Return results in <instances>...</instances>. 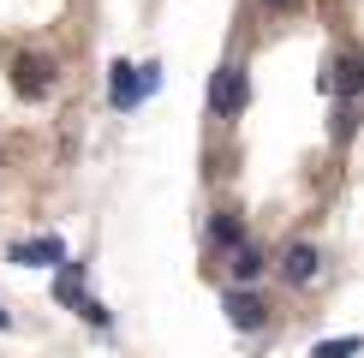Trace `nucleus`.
I'll return each instance as SVG.
<instances>
[{"label":"nucleus","mask_w":364,"mask_h":358,"mask_svg":"<svg viewBox=\"0 0 364 358\" xmlns=\"http://www.w3.org/2000/svg\"><path fill=\"white\" fill-rule=\"evenodd\" d=\"M335 138H341V143L353 138V102H341V114H335Z\"/></svg>","instance_id":"12"},{"label":"nucleus","mask_w":364,"mask_h":358,"mask_svg":"<svg viewBox=\"0 0 364 358\" xmlns=\"http://www.w3.org/2000/svg\"><path fill=\"white\" fill-rule=\"evenodd\" d=\"M54 298H60V305H78V298H84V263L60 257V281H54Z\"/></svg>","instance_id":"8"},{"label":"nucleus","mask_w":364,"mask_h":358,"mask_svg":"<svg viewBox=\"0 0 364 358\" xmlns=\"http://www.w3.org/2000/svg\"><path fill=\"white\" fill-rule=\"evenodd\" d=\"M48 84H54V66L42 54H18V60H12V90H18L24 102H42Z\"/></svg>","instance_id":"3"},{"label":"nucleus","mask_w":364,"mask_h":358,"mask_svg":"<svg viewBox=\"0 0 364 358\" xmlns=\"http://www.w3.org/2000/svg\"><path fill=\"white\" fill-rule=\"evenodd\" d=\"M209 233H215V245H221V251H227V245H239V239H245V227H239L233 215H215V227H209Z\"/></svg>","instance_id":"10"},{"label":"nucleus","mask_w":364,"mask_h":358,"mask_svg":"<svg viewBox=\"0 0 364 358\" xmlns=\"http://www.w3.org/2000/svg\"><path fill=\"white\" fill-rule=\"evenodd\" d=\"M358 84H364V66H358V54H341V60H335V90H341L346 102H353V96H358Z\"/></svg>","instance_id":"9"},{"label":"nucleus","mask_w":364,"mask_h":358,"mask_svg":"<svg viewBox=\"0 0 364 358\" xmlns=\"http://www.w3.org/2000/svg\"><path fill=\"white\" fill-rule=\"evenodd\" d=\"M245 96H251L245 66H233V60H227L215 78H209V108H215V114H239V108H245Z\"/></svg>","instance_id":"1"},{"label":"nucleus","mask_w":364,"mask_h":358,"mask_svg":"<svg viewBox=\"0 0 364 358\" xmlns=\"http://www.w3.org/2000/svg\"><path fill=\"white\" fill-rule=\"evenodd\" d=\"M66 257V245L60 239H30V245H12V263H24V268H48Z\"/></svg>","instance_id":"7"},{"label":"nucleus","mask_w":364,"mask_h":358,"mask_svg":"<svg viewBox=\"0 0 364 358\" xmlns=\"http://www.w3.org/2000/svg\"><path fill=\"white\" fill-rule=\"evenodd\" d=\"M269 6H293V0H269Z\"/></svg>","instance_id":"13"},{"label":"nucleus","mask_w":364,"mask_h":358,"mask_svg":"<svg viewBox=\"0 0 364 358\" xmlns=\"http://www.w3.org/2000/svg\"><path fill=\"white\" fill-rule=\"evenodd\" d=\"M221 310L233 317V328H263V298H257V293H245V287H239V293H227V298H221Z\"/></svg>","instance_id":"6"},{"label":"nucleus","mask_w":364,"mask_h":358,"mask_svg":"<svg viewBox=\"0 0 364 358\" xmlns=\"http://www.w3.org/2000/svg\"><path fill=\"white\" fill-rule=\"evenodd\" d=\"M316 268H323V251H316V245H305V239L281 251V275L293 281V287H311V281H316Z\"/></svg>","instance_id":"4"},{"label":"nucleus","mask_w":364,"mask_h":358,"mask_svg":"<svg viewBox=\"0 0 364 358\" xmlns=\"http://www.w3.org/2000/svg\"><path fill=\"white\" fill-rule=\"evenodd\" d=\"M263 268H269V257H263V251L251 245V239H239V245H227V275H233L239 287H251V281L263 275Z\"/></svg>","instance_id":"5"},{"label":"nucleus","mask_w":364,"mask_h":358,"mask_svg":"<svg viewBox=\"0 0 364 358\" xmlns=\"http://www.w3.org/2000/svg\"><path fill=\"white\" fill-rule=\"evenodd\" d=\"M6 322H12V317H6V310H0V328H6Z\"/></svg>","instance_id":"14"},{"label":"nucleus","mask_w":364,"mask_h":358,"mask_svg":"<svg viewBox=\"0 0 364 358\" xmlns=\"http://www.w3.org/2000/svg\"><path fill=\"white\" fill-rule=\"evenodd\" d=\"M149 90H156V66H126V60L114 66V84H108L114 108H138Z\"/></svg>","instance_id":"2"},{"label":"nucleus","mask_w":364,"mask_h":358,"mask_svg":"<svg viewBox=\"0 0 364 358\" xmlns=\"http://www.w3.org/2000/svg\"><path fill=\"white\" fill-rule=\"evenodd\" d=\"M353 352H358V335H346V340H323L311 358H353Z\"/></svg>","instance_id":"11"}]
</instances>
